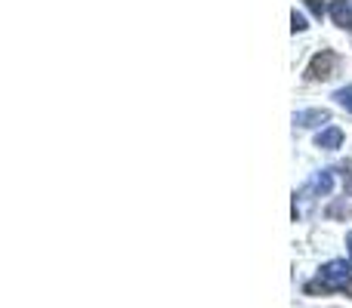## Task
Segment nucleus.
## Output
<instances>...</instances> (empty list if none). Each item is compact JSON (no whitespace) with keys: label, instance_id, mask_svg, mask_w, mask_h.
I'll return each instance as SVG.
<instances>
[{"label":"nucleus","instance_id":"9d476101","mask_svg":"<svg viewBox=\"0 0 352 308\" xmlns=\"http://www.w3.org/2000/svg\"><path fill=\"white\" fill-rule=\"evenodd\" d=\"M303 3H306V10H309L316 19L324 16V3H322V0H303Z\"/></svg>","mask_w":352,"mask_h":308},{"label":"nucleus","instance_id":"0eeeda50","mask_svg":"<svg viewBox=\"0 0 352 308\" xmlns=\"http://www.w3.org/2000/svg\"><path fill=\"white\" fill-rule=\"evenodd\" d=\"M334 99H337V105H340V108H346L349 115H352V84L349 86H340V90L334 93Z\"/></svg>","mask_w":352,"mask_h":308},{"label":"nucleus","instance_id":"423d86ee","mask_svg":"<svg viewBox=\"0 0 352 308\" xmlns=\"http://www.w3.org/2000/svg\"><path fill=\"white\" fill-rule=\"evenodd\" d=\"M328 12H331V19H334V25L337 28H352V6H349V0H334V3L328 6Z\"/></svg>","mask_w":352,"mask_h":308},{"label":"nucleus","instance_id":"6e6552de","mask_svg":"<svg viewBox=\"0 0 352 308\" xmlns=\"http://www.w3.org/2000/svg\"><path fill=\"white\" fill-rule=\"evenodd\" d=\"M328 216L331 219H346V216H352V210H349L346 204H331L328 206Z\"/></svg>","mask_w":352,"mask_h":308},{"label":"nucleus","instance_id":"f8f14e48","mask_svg":"<svg viewBox=\"0 0 352 308\" xmlns=\"http://www.w3.org/2000/svg\"><path fill=\"white\" fill-rule=\"evenodd\" d=\"M346 250H349V259H352V231L346 235Z\"/></svg>","mask_w":352,"mask_h":308},{"label":"nucleus","instance_id":"f03ea898","mask_svg":"<svg viewBox=\"0 0 352 308\" xmlns=\"http://www.w3.org/2000/svg\"><path fill=\"white\" fill-rule=\"evenodd\" d=\"M337 71V53L334 49H322L312 56L309 68H306V80H328Z\"/></svg>","mask_w":352,"mask_h":308},{"label":"nucleus","instance_id":"7ed1b4c3","mask_svg":"<svg viewBox=\"0 0 352 308\" xmlns=\"http://www.w3.org/2000/svg\"><path fill=\"white\" fill-rule=\"evenodd\" d=\"M331 188H334V176H331V169H322V173H316L309 179V185L303 188V191H294L297 198H303V200H309V194H316V198H328L331 194Z\"/></svg>","mask_w":352,"mask_h":308},{"label":"nucleus","instance_id":"1a4fd4ad","mask_svg":"<svg viewBox=\"0 0 352 308\" xmlns=\"http://www.w3.org/2000/svg\"><path fill=\"white\" fill-rule=\"evenodd\" d=\"M306 28H309V25H306V19L300 16L297 10H294V12H291V31H294V34H303Z\"/></svg>","mask_w":352,"mask_h":308},{"label":"nucleus","instance_id":"39448f33","mask_svg":"<svg viewBox=\"0 0 352 308\" xmlns=\"http://www.w3.org/2000/svg\"><path fill=\"white\" fill-rule=\"evenodd\" d=\"M340 145H343V130L340 127H324L322 133L316 136V148H322V152H337Z\"/></svg>","mask_w":352,"mask_h":308},{"label":"nucleus","instance_id":"20e7f679","mask_svg":"<svg viewBox=\"0 0 352 308\" xmlns=\"http://www.w3.org/2000/svg\"><path fill=\"white\" fill-rule=\"evenodd\" d=\"M331 121V111L328 108H306V111H297L294 115V123L300 130H312V127H322V123Z\"/></svg>","mask_w":352,"mask_h":308},{"label":"nucleus","instance_id":"9b49d317","mask_svg":"<svg viewBox=\"0 0 352 308\" xmlns=\"http://www.w3.org/2000/svg\"><path fill=\"white\" fill-rule=\"evenodd\" d=\"M343 191L352 194V163H343Z\"/></svg>","mask_w":352,"mask_h":308},{"label":"nucleus","instance_id":"f257e3e1","mask_svg":"<svg viewBox=\"0 0 352 308\" xmlns=\"http://www.w3.org/2000/svg\"><path fill=\"white\" fill-rule=\"evenodd\" d=\"M303 290L306 296H328V293H346V296H352V262L346 259L324 262Z\"/></svg>","mask_w":352,"mask_h":308}]
</instances>
